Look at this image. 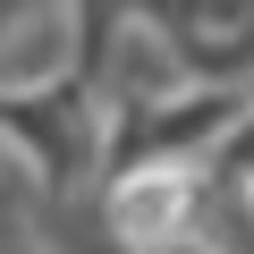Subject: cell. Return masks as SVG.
<instances>
[{"mask_svg":"<svg viewBox=\"0 0 254 254\" xmlns=\"http://www.w3.org/2000/svg\"><path fill=\"white\" fill-rule=\"evenodd\" d=\"M76 17L60 0H26L0 34V102H26V93H51L68 68H76Z\"/></svg>","mask_w":254,"mask_h":254,"instance_id":"cell-1","label":"cell"},{"mask_svg":"<svg viewBox=\"0 0 254 254\" xmlns=\"http://www.w3.org/2000/svg\"><path fill=\"white\" fill-rule=\"evenodd\" d=\"M237 178V212H246V229H254V170H229Z\"/></svg>","mask_w":254,"mask_h":254,"instance_id":"cell-2","label":"cell"}]
</instances>
